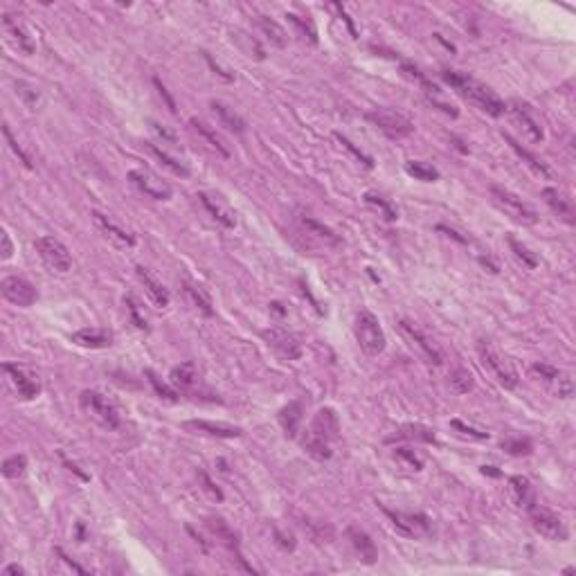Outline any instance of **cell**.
<instances>
[{
  "label": "cell",
  "instance_id": "obj_1",
  "mask_svg": "<svg viewBox=\"0 0 576 576\" xmlns=\"http://www.w3.org/2000/svg\"><path fill=\"white\" fill-rule=\"evenodd\" d=\"M477 354H480L484 367L493 374V378L504 389H515L518 387L520 376H518L515 367L511 365V360L507 356H502L493 345L486 342V340H480V342H477Z\"/></svg>",
  "mask_w": 576,
  "mask_h": 576
},
{
  "label": "cell",
  "instance_id": "obj_2",
  "mask_svg": "<svg viewBox=\"0 0 576 576\" xmlns=\"http://www.w3.org/2000/svg\"><path fill=\"white\" fill-rule=\"evenodd\" d=\"M356 340L358 345L362 347V351L367 356H378L385 351V345H387V338H385V331L381 327V322L378 318L372 313V311H360L356 315Z\"/></svg>",
  "mask_w": 576,
  "mask_h": 576
},
{
  "label": "cell",
  "instance_id": "obj_3",
  "mask_svg": "<svg viewBox=\"0 0 576 576\" xmlns=\"http://www.w3.org/2000/svg\"><path fill=\"white\" fill-rule=\"evenodd\" d=\"M488 192H491V199H493V203L509 219H513L515 223H523V226H536V223H538L536 209H533L529 203H525L520 196H515L513 192L504 189L500 185H491Z\"/></svg>",
  "mask_w": 576,
  "mask_h": 576
},
{
  "label": "cell",
  "instance_id": "obj_4",
  "mask_svg": "<svg viewBox=\"0 0 576 576\" xmlns=\"http://www.w3.org/2000/svg\"><path fill=\"white\" fill-rule=\"evenodd\" d=\"M81 407H83V412H86L90 419H95L100 426H104L108 430L120 428L117 405L110 401L106 394H102V392H97V389L81 392Z\"/></svg>",
  "mask_w": 576,
  "mask_h": 576
},
{
  "label": "cell",
  "instance_id": "obj_5",
  "mask_svg": "<svg viewBox=\"0 0 576 576\" xmlns=\"http://www.w3.org/2000/svg\"><path fill=\"white\" fill-rule=\"evenodd\" d=\"M399 331H401L403 338L410 342V347L419 351V356L424 358L426 362H430V365H441L444 362V354H441V349L437 347V342H434L428 333L421 331L417 325H412L410 320H399Z\"/></svg>",
  "mask_w": 576,
  "mask_h": 576
},
{
  "label": "cell",
  "instance_id": "obj_6",
  "mask_svg": "<svg viewBox=\"0 0 576 576\" xmlns=\"http://www.w3.org/2000/svg\"><path fill=\"white\" fill-rule=\"evenodd\" d=\"M383 513L392 520L394 529H399L407 538H428L432 536V520L419 511H392L383 507Z\"/></svg>",
  "mask_w": 576,
  "mask_h": 576
},
{
  "label": "cell",
  "instance_id": "obj_7",
  "mask_svg": "<svg viewBox=\"0 0 576 576\" xmlns=\"http://www.w3.org/2000/svg\"><path fill=\"white\" fill-rule=\"evenodd\" d=\"M38 257L43 259V263L54 273H68L73 268V257H70V250L54 236H38L34 244Z\"/></svg>",
  "mask_w": 576,
  "mask_h": 576
},
{
  "label": "cell",
  "instance_id": "obj_8",
  "mask_svg": "<svg viewBox=\"0 0 576 576\" xmlns=\"http://www.w3.org/2000/svg\"><path fill=\"white\" fill-rule=\"evenodd\" d=\"M507 110H509V115L513 120V124L518 126L520 131H523V135L529 140L531 145H540L543 140H545V133H543V124L540 120L536 117V113L531 110L529 104L525 102H520V100H511L507 104Z\"/></svg>",
  "mask_w": 576,
  "mask_h": 576
},
{
  "label": "cell",
  "instance_id": "obj_9",
  "mask_svg": "<svg viewBox=\"0 0 576 576\" xmlns=\"http://www.w3.org/2000/svg\"><path fill=\"white\" fill-rule=\"evenodd\" d=\"M529 513H531V527L536 529L543 538L556 540V543H565L570 538V529L560 515L547 509H538V507H533Z\"/></svg>",
  "mask_w": 576,
  "mask_h": 576
},
{
  "label": "cell",
  "instance_id": "obj_10",
  "mask_svg": "<svg viewBox=\"0 0 576 576\" xmlns=\"http://www.w3.org/2000/svg\"><path fill=\"white\" fill-rule=\"evenodd\" d=\"M3 372L7 374V378L11 381L14 389L19 392L21 399L32 401V399H36L41 394V381H38V376L32 370L21 367L19 362H5Z\"/></svg>",
  "mask_w": 576,
  "mask_h": 576
},
{
  "label": "cell",
  "instance_id": "obj_11",
  "mask_svg": "<svg viewBox=\"0 0 576 576\" xmlns=\"http://www.w3.org/2000/svg\"><path fill=\"white\" fill-rule=\"evenodd\" d=\"M367 117L383 133H387L389 137H407V135H412V131H414V124L407 120L403 113H399V110H392V108L372 110Z\"/></svg>",
  "mask_w": 576,
  "mask_h": 576
},
{
  "label": "cell",
  "instance_id": "obj_12",
  "mask_svg": "<svg viewBox=\"0 0 576 576\" xmlns=\"http://www.w3.org/2000/svg\"><path fill=\"white\" fill-rule=\"evenodd\" d=\"M0 290H3V298L7 302H11L14 306L27 308V306L36 304V300H38L36 288L30 282H27L25 277H19V275L5 277L3 282H0Z\"/></svg>",
  "mask_w": 576,
  "mask_h": 576
},
{
  "label": "cell",
  "instance_id": "obj_13",
  "mask_svg": "<svg viewBox=\"0 0 576 576\" xmlns=\"http://www.w3.org/2000/svg\"><path fill=\"white\" fill-rule=\"evenodd\" d=\"M129 180L145 196H149V199H153V201H169L172 199V185H169V182L162 180L160 176H156L149 169H133L129 174Z\"/></svg>",
  "mask_w": 576,
  "mask_h": 576
},
{
  "label": "cell",
  "instance_id": "obj_14",
  "mask_svg": "<svg viewBox=\"0 0 576 576\" xmlns=\"http://www.w3.org/2000/svg\"><path fill=\"white\" fill-rule=\"evenodd\" d=\"M3 32H5L9 43L16 48L19 52L34 54L36 43H34V38L30 36V32H27V27L23 25L21 16H16V14H3Z\"/></svg>",
  "mask_w": 576,
  "mask_h": 576
},
{
  "label": "cell",
  "instance_id": "obj_15",
  "mask_svg": "<svg viewBox=\"0 0 576 576\" xmlns=\"http://www.w3.org/2000/svg\"><path fill=\"white\" fill-rule=\"evenodd\" d=\"M263 340L268 342L282 358L286 360H300L302 358V345L298 340V335H293L286 329H268L263 331Z\"/></svg>",
  "mask_w": 576,
  "mask_h": 576
},
{
  "label": "cell",
  "instance_id": "obj_16",
  "mask_svg": "<svg viewBox=\"0 0 576 576\" xmlns=\"http://www.w3.org/2000/svg\"><path fill=\"white\" fill-rule=\"evenodd\" d=\"M464 97H468L471 102H475L491 117H502L504 110H507V104H504L493 90L482 86V83H477V81L468 83V88H466V93H464Z\"/></svg>",
  "mask_w": 576,
  "mask_h": 576
},
{
  "label": "cell",
  "instance_id": "obj_17",
  "mask_svg": "<svg viewBox=\"0 0 576 576\" xmlns=\"http://www.w3.org/2000/svg\"><path fill=\"white\" fill-rule=\"evenodd\" d=\"M308 434L318 439H325L329 444H333L335 439L340 437V419L335 414V410L331 407H322L318 410V414L311 421V428H308Z\"/></svg>",
  "mask_w": 576,
  "mask_h": 576
},
{
  "label": "cell",
  "instance_id": "obj_18",
  "mask_svg": "<svg viewBox=\"0 0 576 576\" xmlns=\"http://www.w3.org/2000/svg\"><path fill=\"white\" fill-rule=\"evenodd\" d=\"M531 372L536 374V376H540L545 383L554 385V389L558 392V397H560V399H570V397H572L574 383H572L570 374L560 372V370L552 367V365H547V362H536V365H533V367H531Z\"/></svg>",
  "mask_w": 576,
  "mask_h": 576
},
{
  "label": "cell",
  "instance_id": "obj_19",
  "mask_svg": "<svg viewBox=\"0 0 576 576\" xmlns=\"http://www.w3.org/2000/svg\"><path fill=\"white\" fill-rule=\"evenodd\" d=\"M347 540H349L351 547H354L356 556L362 560L365 565H374L376 560H378V550H376V545H374V540L370 538V533L365 531V529H360V527H356V525L347 527Z\"/></svg>",
  "mask_w": 576,
  "mask_h": 576
},
{
  "label": "cell",
  "instance_id": "obj_20",
  "mask_svg": "<svg viewBox=\"0 0 576 576\" xmlns=\"http://www.w3.org/2000/svg\"><path fill=\"white\" fill-rule=\"evenodd\" d=\"M93 221H95V226L104 232L108 241H113L117 248H135V244H137L135 236L131 232H126L122 226H117L110 216H106L102 212H93Z\"/></svg>",
  "mask_w": 576,
  "mask_h": 576
},
{
  "label": "cell",
  "instance_id": "obj_21",
  "mask_svg": "<svg viewBox=\"0 0 576 576\" xmlns=\"http://www.w3.org/2000/svg\"><path fill=\"white\" fill-rule=\"evenodd\" d=\"M196 199H199V201L203 203V207L209 212V216H212L216 223H221L223 228L232 230V228L236 226V216H234V212L228 207V203L221 199V196H214V194H209V192H201L199 196H196Z\"/></svg>",
  "mask_w": 576,
  "mask_h": 576
},
{
  "label": "cell",
  "instance_id": "obj_22",
  "mask_svg": "<svg viewBox=\"0 0 576 576\" xmlns=\"http://www.w3.org/2000/svg\"><path fill=\"white\" fill-rule=\"evenodd\" d=\"M135 275L140 279V284L145 286V290H147V295L151 298L153 304H156L158 308H167V306H169L172 295H169V290L164 288V284L160 282L156 275H151V271H147L145 266H137Z\"/></svg>",
  "mask_w": 576,
  "mask_h": 576
},
{
  "label": "cell",
  "instance_id": "obj_23",
  "mask_svg": "<svg viewBox=\"0 0 576 576\" xmlns=\"http://www.w3.org/2000/svg\"><path fill=\"white\" fill-rule=\"evenodd\" d=\"M509 488H511V496H513V500H515L518 507H523V509L531 511V509L538 504V500H536V488L531 486L529 477H525V475H513V477H509Z\"/></svg>",
  "mask_w": 576,
  "mask_h": 576
},
{
  "label": "cell",
  "instance_id": "obj_24",
  "mask_svg": "<svg viewBox=\"0 0 576 576\" xmlns=\"http://www.w3.org/2000/svg\"><path fill=\"white\" fill-rule=\"evenodd\" d=\"M70 340L83 349H106L113 345V335L104 329H79L70 335Z\"/></svg>",
  "mask_w": 576,
  "mask_h": 576
},
{
  "label": "cell",
  "instance_id": "obj_25",
  "mask_svg": "<svg viewBox=\"0 0 576 576\" xmlns=\"http://www.w3.org/2000/svg\"><path fill=\"white\" fill-rule=\"evenodd\" d=\"M187 428L196 430V432H203V434H209V437H223V439H234V437H241V428L236 426H228V424H214V421H205V419H194V421H187L185 424Z\"/></svg>",
  "mask_w": 576,
  "mask_h": 576
},
{
  "label": "cell",
  "instance_id": "obj_26",
  "mask_svg": "<svg viewBox=\"0 0 576 576\" xmlns=\"http://www.w3.org/2000/svg\"><path fill=\"white\" fill-rule=\"evenodd\" d=\"M302 419H304V407L300 401H290L288 405H284L282 410H279V426H282L284 434L290 439L298 437Z\"/></svg>",
  "mask_w": 576,
  "mask_h": 576
},
{
  "label": "cell",
  "instance_id": "obj_27",
  "mask_svg": "<svg viewBox=\"0 0 576 576\" xmlns=\"http://www.w3.org/2000/svg\"><path fill=\"white\" fill-rule=\"evenodd\" d=\"M207 529L212 531V536L221 543V545H226L230 552H234L239 556V560L244 563V558L241 554H239V538H236V533L230 529V525L226 523L223 518H207Z\"/></svg>",
  "mask_w": 576,
  "mask_h": 576
},
{
  "label": "cell",
  "instance_id": "obj_28",
  "mask_svg": "<svg viewBox=\"0 0 576 576\" xmlns=\"http://www.w3.org/2000/svg\"><path fill=\"white\" fill-rule=\"evenodd\" d=\"M543 201L550 205V209L552 212L560 219V221H565L567 226H572L574 223V209H572V205L563 199V196L558 194V189H554V187H545L543 189Z\"/></svg>",
  "mask_w": 576,
  "mask_h": 576
},
{
  "label": "cell",
  "instance_id": "obj_29",
  "mask_svg": "<svg viewBox=\"0 0 576 576\" xmlns=\"http://www.w3.org/2000/svg\"><path fill=\"white\" fill-rule=\"evenodd\" d=\"M196 378H199V374H196V365H194L192 360H187V362L176 365V367L172 370V374H169V383H172V387H176V389H180V392H187V389L194 387Z\"/></svg>",
  "mask_w": 576,
  "mask_h": 576
},
{
  "label": "cell",
  "instance_id": "obj_30",
  "mask_svg": "<svg viewBox=\"0 0 576 576\" xmlns=\"http://www.w3.org/2000/svg\"><path fill=\"white\" fill-rule=\"evenodd\" d=\"M502 137L507 140L509 147H511V149L518 153L520 158H523V162L529 167V169H531L533 174H538V176H543V178H550V176H552V174H550V169H547V164H545L543 160H538L536 156H533V153H529L525 147H520V142H515V140H513L509 133H502Z\"/></svg>",
  "mask_w": 576,
  "mask_h": 576
},
{
  "label": "cell",
  "instance_id": "obj_31",
  "mask_svg": "<svg viewBox=\"0 0 576 576\" xmlns=\"http://www.w3.org/2000/svg\"><path fill=\"white\" fill-rule=\"evenodd\" d=\"M212 110H214V115L219 117L221 126H226L228 131H234V133H244L246 131V122L241 115H236L232 108L228 106H223L221 102H212Z\"/></svg>",
  "mask_w": 576,
  "mask_h": 576
},
{
  "label": "cell",
  "instance_id": "obj_32",
  "mask_svg": "<svg viewBox=\"0 0 576 576\" xmlns=\"http://www.w3.org/2000/svg\"><path fill=\"white\" fill-rule=\"evenodd\" d=\"M189 124H192V129H194L196 133H199V135H201V137L205 140V142H207L209 147H212L214 151H219L223 158H230V151H228V147H226V145H223V140L216 135V131H212V129H209V126H207L205 122H199L196 117H192V120H189Z\"/></svg>",
  "mask_w": 576,
  "mask_h": 576
},
{
  "label": "cell",
  "instance_id": "obj_33",
  "mask_svg": "<svg viewBox=\"0 0 576 576\" xmlns=\"http://www.w3.org/2000/svg\"><path fill=\"white\" fill-rule=\"evenodd\" d=\"M232 41L234 43L241 48V52L246 54V57H255L257 61H263L266 59V52H263V48L259 46V41L257 38H252L250 34H246V32H241V30H236V32H232Z\"/></svg>",
  "mask_w": 576,
  "mask_h": 576
},
{
  "label": "cell",
  "instance_id": "obj_34",
  "mask_svg": "<svg viewBox=\"0 0 576 576\" xmlns=\"http://www.w3.org/2000/svg\"><path fill=\"white\" fill-rule=\"evenodd\" d=\"M257 25L261 27V32L268 36V41L273 46H277V48H286V41H288V36H286V32H284V27L279 25V23H275L273 19H268V16H259L257 19Z\"/></svg>",
  "mask_w": 576,
  "mask_h": 576
},
{
  "label": "cell",
  "instance_id": "obj_35",
  "mask_svg": "<svg viewBox=\"0 0 576 576\" xmlns=\"http://www.w3.org/2000/svg\"><path fill=\"white\" fill-rule=\"evenodd\" d=\"M182 286H185V295L192 300V304L199 308V311H203L205 315H214L212 302H209L207 293L201 286H196L194 282H189V279H185V282H182Z\"/></svg>",
  "mask_w": 576,
  "mask_h": 576
},
{
  "label": "cell",
  "instance_id": "obj_36",
  "mask_svg": "<svg viewBox=\"0 0 576 576\" xmlns=\"http://www.w3.org/2000/svg\"><path fill=\"white\" fill-rule=\"evenodd\" d=\"M394 439H417V441L434 444V432L426 426H403L397 434L387 437V441H394Z\"/></svg>",
  "mask_w": 576,
  "mask_h": 576
},
{
  "label": "cell",
  "instance_id": "obj_37",
  "mask_svg": "<svg viewBox=\"0 0 576 576\" xmlns=\"http://www.w3.org/2000/svg\"><path fill=\"white\" fill-rule=\"evenodd\" d=\"M302 226L311 232V234H315L318 239H322V241H327V244H331V246H340L342 244V239L335 234L331 228H327V226H322V223H318L315 219H308V216H304L302 219Z\"/></svg>",
  "mask_w": 576,
  "mask_h": 576
},
{
  "label": "cell",
  "instance_id": "obj_38",
  "mask_svg": "<svg viewBox=\"0 0 576 576\" xmlns=\"http://www.w3.org/2000/svg\"><path fill=\"white\" fill-rule=\"evenodd\" d=\"M405 174L412 176L414 180H421V182H434V180H439V172L434 169V167H430L426 162H417V160L405 162Z\"/></svg>",
  "mask_w": 576,
  "mask_h": 576
},
{
  "label": "cell",
  "instance_id": "obj_39",
  "mask_svg": "<svg viewBox=\"0 0 576 576\" xmlns=\"http://www.w3.org/2000/svg\"><path fill=\"white\" fill-rule=\"evenodd\" d=\"M304 451L315 457L318 461H327L331 459L333 451H331V444L325 441V439H318V437H311V434H306V439H304Z\"/></svg>",
  "mask_w": 576,
  "mask_h": 576
},
{
  "label": "cell",
  "instance_id": "obj_40",
  "mask_svg": "<svg viewBox=\"0 0 576 576\" xmlns=\"http://www.w3.org/2000/svg\"><path fill=\"white\" fill-rule=\"evenodd\" d=\"M448 381H451V387L457 392V394H468V392L473 389V385H475L473 374L468 370H464V367L453 370L451 376H448Z\"/></svg>",
  "mask_w": 576,
  "mask_h": 576
},
{
  "label": "cell",
  "instance_id": "obj_41",
  "mask_svg": "<svg viewBox=\"0 0 576 576\" xmlns=\"http://www.w3.org/2000/svg\"><path fill=\"white\" fill-rule=\"evenodd\" d=\"M365 203H367L370 207H374L376 212H381L387 221H397L399 219V212H397V207L392 205L389 201H385L383 196H378V194H365Z\"/></svg>",
  "mask_w": 576,
  "mask_h": 576
},
{
  "label": "cell",
  "instance_id": "obj_42",
  "mask_svg": "<svg viewBox=\"0 0 576 576\" xmlns=\"http://www.w3.org/2000/svg\"><path fill=\"white\" fill-rule=\"evenodd\" d=\"M27 471V457L25 455H11L3 461V475L7 480H19Z\"/></svg>",
  "mask_w": 576,
  "mask_h": 576
},
{
  "label": "cell",
  "instance_id": "obj_43",
  "mask_svg": "<svg viewBox=\"0 0 576 576\" xmlns=\"http://www.w3.org/2000/svg\"><path fill=\"white\" fill-rule=\"evenodd\" d=\"M394 457H397V461L403 464L407 471H421V468H424V457H421L417 451H412V448H407V446L397 448Z\"/></svg>",
  "mask_w": 576,
  "mask_h": 576
},
{
  "label": "cell",
  "instance_id": "obj_44",
  "mask_svg": "<svg viewBox=\"0 0 576 576\" xmlns=\"http://www.w3.org/2000/svg\"><path fill=\"white\" fill-rule=\"evenodd\" d=\"M509 246H511V250H513V255H515L520 261H523V263L527 266V268H531V271H533V268H538V257L533 255V252H531L525 244H520L515 236H509Z\"/></svg>",
  "mask_w": 576,
  "mask_h": 576
},
{
  "label": "cell",
  "instance_id": "obj_45",
  "mask_svg": "<svg viewBox=\"0 0 576 576\" xmlns=\"http://www.w3.org/2000/svg\"><path fill=\"white\" fill-rule=\"evenodd\" d=\"M151 151L156 153V156L160 158V162H162V164L167 167V169H172V172H174L176 176H182V178H185V176H189V169H187V167L182 164V162H178L176 158H172L169 153H167V151H162L160 147L151 145Z\"/></svg>",
  "mask_w": 576,
  "mask_h": 576
},
{
  "label": "cell",
  "instance_id": "obj_46",
  "mask_svg": "<svg viewBox=\"0 0 576 576\" xmlns=\"http://www.w3.org/2000/svg\"><path fill=\"white\" fill-rule=\"evenodd\" d=\"M502 448H504V451H507L509 455H513V457H523V455H529V453L533 451L531 441H529V439H523V437L502 441Z\"/></svg>",
  "mask_w": 576,
  "mask_h": 576
},
{
  "label": "cell",
  "instance_id": "obj_47",
  "mask_svg": "<svg viewBox=\"0 0 576 576\" xmlns=\"http://www.w3.org/2000/svg\"><path fill=\"white\" fill-rule=\"evenodd\" d=\"M288 21L298 27L300 30V34L306 38L308 36V41H311V43H315L318 41V36H315V27H313V23L311 21H306V19H300V16H295V14H288Z\"/></svg>",
  "mask_w": 576,
  "mask_h": 576
},
{
  "label": "cell",
  "instance_id": "obj_48",
  "mask_svg": "<svg viewBox=\"0 0 576 576\" xmlns=\"http://www.w3.org/2000/svg\"><path fill=\"white\" fill-rule=\"evenodd\" d=\"M145 374L149 376V383L153 385V389L158 392V397H162V399H167V401H176V392H174L169 385H164V383L160 381V378H158L156 374H153L151 370H147Z\"/></svg>",
  "mask_w": 576,
  "mask_h": 576
},
{
  "label": "cell",
  "instance_id": "obj_49",
  "mask_svg": "<svg viewBox=\"0 0 576 576\" xmlns=\"http://www.w3.org/2000/svg\"><path fill=\"white\" fill-rule=\"evenodd\" d=\"M3 135H5V140H7L9 149H11L14 153H16L19 158H21V162H23V164L27 167V169H32V160H30V156H27V153H25L23 149H21V145L16 142V140H14V135H11V131H9V126H7V124L3 126Z\"/></svg>",
  "mask_w": 576,
  "mask_h": 576
},
{
  "label": "cell",
  "instance_id": "obj_50",
  "mask_svg": "<svg viewBox=\"0 0 576 576\" xmlns=\"http://www.w3.org/2000/svg\"><path fill=\"white\" fill-rule=\"evenodd\" d=\"M335 140H338V142H340V145H342L347 151L354 153V156H356V158H358V160H360L365 167H374V160H372V158H370L365 151H360V149H358L354 142H351V140H347V137H345V135H340V133H335Z\"/></svg>",
  "mask_w": 576,
  "mask_h": 576
},
{
  "label": "cell",
  "instance_id": "obj_51",
  "mask_svg": "<svg viewBox=\"0 0 576 576\" xmlns=\"http://www.w3.org/2000/svg\"><path fill=\"white\" fill-rule=\"evenodd\" d=\"M451 426L457 430V432H461V434H466V437H471V439H488V432H484V430H475L473 426H466L464 424V421H459V419H453L451 421Z\"/></svg>",
  "mask_w": 576,
  "mask_h": 576
},
{
  "label": "cell",
  "instance_id": "obj_52",
  "mask_svg": "<svg viewBox=\"0 0 576 576\" xmlns=\"http://www.w3.org/2000/svg\"><path fill=\"white\" fill-rule=\"evenodd\" d=\"M199 480L203 482V491H205V493H207L209 498L216 500V502H221V500H223L221 488H219V486H214V482L209 480V475H207V473H203V471H201V473H199Z\"/></svg>",
  "mask_w": 576,
  "mask_h": 576
},
{
  "label": "cell",
  "instance_id": "obj_53",
  "mask_svg": "<svg viewBox=\"0 0 576 576\" xmlns=\"http://www.w3.org/2000/svg\"><path fill=\"white\" fill-rule=\"evenodd\" d=\"M16 88H19V95L23 97V100H25L27 104H30V106H36V102H38V93H36V88L27 86V83H23V81L16 83Z\"/></svg>",
  "mask_w": 576,
  "mask_h": 576
},
{
  "label": "cell",
  "instance_id": "obj_54",
  "mask_svg": "<svg viewBox=\"0 0 576 576\" xmlns=\"http://www.w3.org/2000/svg\"><path fill=\"white\" fill-rule=\"evenodd\" d=\"M126 306H129V313H131V318H133V322H135V327L137 329H147V320L140 315V311H137V304H135V300L131 298H126Z\"/></svg>",
  "mask_w": 576,
  "mask_h": 576
},
{
  "label": "cell",
  "instance_id": "obj_55",
  "mask_svg": "<svg viewBox=\"0 0 576 576\" xmlns=\"http://www.w3.org/2000/svg\"><path fill=\"white\" fill-rule=\"evenodd\" d=\"M0 244H3V261H7V259H11V255H14V244H11V239H9V234L3 230V234H0Z\"/></svg>",
  "mask_w": 576,
  "mask_h": 576
},
{
  "label": "cell",
  "instance_id": "obj_56",
  "mask_svg": "<svg viewBox=\"0 0 576 576\" xmlns=\"http://www.w3.org/2000/svg\"><path fill=\"white\" fill-rule=\"evenodd\" d=\"M153 83H156V88H158L160 97H164V102H167V106H169L172 113H176V104H174V100H172V95L167 93V88H164L162 83H160V79H153Z\"/></svg>",
  "mask_w": 576,
  "mask_h": 576
},
{
  "label": "cell",
  "instance_id": "obj_57",
  "mask_svg": "<svg viewBox=\"0 0 576 576\" xmlns=\"http://www.w3.org/2000/svg\"><path fill=\"white\" fill-rule=\"evenodd\" d=\"M151 126H153V131H156L162 140H169V142H174V140H176L174 133H172V131H167L164 126H160V124H156V122H151Z\"/></svg>",
  "mask_w": 576,
  "mask_h": 576
},
{
  "label": "cell",
  "instance_id": "obj_58",
  "mask_svg": "<svg viewBox=\"0 0 576 576\" xmlns=\"http://www.w3.org/2000/svg\"><path fill=\"white\" fill-rule=\"evenodd\" d=\"M11 574H25V570L21 565H7L3 570V576H11Z\"/></svg>",
  "mask_w": 576,
  "mask_h": 576
}]
</instances>
